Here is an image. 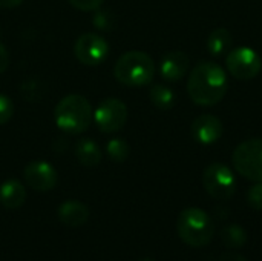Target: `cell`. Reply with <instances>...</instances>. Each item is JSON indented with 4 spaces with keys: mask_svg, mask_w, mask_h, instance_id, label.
Masks as SVG:
<instances>
[{
    "mask_svg": "<svg viewBox=\"0 0 262 261\" xmlns=\"http://www.w3.org/2000/svg\"><path fill=\"white\" fill-rule=\"evenodd\" d=\"M9 66V52L3 43H0V74H3Z\"/></svg>",
    "mask_w": 262,
    "mask_h": 261,
    "instance_id": "obj_24",
    "label": "cell"
},
{
    "mask_svg": "<svg viewBox=\"0 0 262 261\" xmlns=\"http://www.w3.org/2000/svg\"><path fill=\"white\" fill-rule=\"evenodd\" d=\"M232 34L226 28H216L207 38V49L212 55H223L232 48Z\"/></svg>",
    "mask_w": 262,
    "mask_h": 261,
    "instance_id": "obj_16",
    "label": "cell"
},
{
    "mask_svg": "<svg viewBox=\"0 0 262 261\" xmlns=\"http://www.w3.org/2000/svg\"><path fill=\"white\" fill-rule=\"evenodd\" d=\"M229 72L239 80H252L262 69V58L259 54L247 46L230 49L226 57Z\"/></svg>",
    "mask_w": 262,
    "mask_h": 261,
    "instance_id": "obj_7",
    "label": "cell"
},
{
    "mask_svg": "<svg viewBox=\"0 0 262 261\" xmlns=\"http://www.w3.org/2000/svg\"><path fill=\"white\" fill-rule=\"evenodd\" d=\"M129 152H130L129 145L124 140H121V138H112L106 145V154L115 163L126 162L127 157H129Z\"/></svg>",
    "mask_w": 262,
    "mask_h": 261,
    "instance_id": "obj_19",
    "label": "cell"
},
{
    "mask_svg": "<svg viewBox=\"0 0 262 261\" xmlns=\"http://www.w3.org/2000/svg\"><path fill=\"white\" fill-rule=\"evenodd\" d=\"M14 115V103L12 100L5 95V94H0V126L2 125H6Z\"/></svg>",
    "mask_w": 262,
    "mask_h": 261,
    "instance_id": "obj_20",
    "label": "cell"
},
{
    "mask_svg": "<svg viewBox=\"0 0 262 261\" xmlns=\"http://www.w3.org/2000/svg\"><path fill=\"white\" fill-rule=\"evenodd\" d=\"M236 172L250 180L262 182V138H250L236 146L232 155Z\"/></svg>",
    "mask_w": 262,
    "mask_h": 261,
    "instance_id": "obj_5",
    "label": "cell"
},
{
    "mask_svg": "<svg viewBox=\"0 0 262 261\" xmlns=\"http://www.w3.org/2000/svg\"><path fill=\"white\" fill-rule=\"evenodd\" d=\"M127 120V106L118 98H104L94 111V122L104 134H114L123 129Z\"/></svg>",
    "mask_w": 262,
    "mask_h": 261,
    "instance_id": "obj_8",
    "label": "cell"
},
{
    "mask_svg": "<svg viewBox=\"0 0 262 261\" xmlns=\"http://www.w3.org/2000/svg\"><path fill=\"white\" fill-rule=\"evenodd\" d=\"M177 232L187 246L204 248L215 235V223L206 211L200 208H186L178 215Z\"/></svg>",
    "mask_w": 262,
    "mask_h": 261,
    "instance_id": "obj_4",
    "label": "cell"
},
{
    "mask_svg": "<svg viewBox=\"0 0 262 261\" xmlns=\"http://www.w3.org/2000/svg\"><path fill=\"white\" fill-rule=\"evenodd\" d=\"M190 68V58L183 51H170L167 52L161 63H160V72L164 80L169 82H178L181 80Z\"/></svg>",
    "mask_w": 262,
    "mask_h": 261,
    "instance_id": "obj_12",
    "label": "cell"
},
{
    "mask_svg": "<svg viewBox=\"0 0 262 261\" xmlns=\"http://www.w3.org/2000/svg\"><path fill=\"white\" fill-rule=\"evenodd\" d=\"M218 261H247L241 254H236V252H226L220 257Z\"/></svg>",
    "mask_w": 262,
    "mask_h": 261,
    "instance_id": "obj_25",
    "label": "cell"
},
{
    "mask_svg": "<svg viewBox=\"0 0 262 261\" xmlns=\"http://www.w3.org/2000/svg\"><path fill=\"white\" fill-rule=\"evenodd\" d=\"M26 200V189L21 182L9 178L0 185V203L6 209H18Z\"/></svg>",
    "mask_w": 262,
    "mask_h": 261,
    "instance_id": "obj_14",
    "label": "cell"
},
{
    "mask_svg": "<svg viewBox=\"0 0 262 261\" xmlns=\"http://www.w3.org/2000/svg\"><path fill=\"white\" fill-rule=\"evenodd\" d=\"M92 23L100 31H109L114 25L112 15L107 11H100V9H95V14L92 17Z\"/></svg>",
    "mask_w": 262,
    "mask_h": 261,
    "instance_id": "obj_21",
    "label": "cell"
},
{
    "mask_svg": "<svg viewBox=\"0 0 262 261\" xmlns=\"http://www.w3.org/2000/svg\"><path fill=\"white\" fill-rule=\"evenodd\" d=\"M247 232L239 225H227L221 229V242L230 249H239L247 243Z\"/></svg>",
    "mask_w": 262,
    "mask_h": 261,
    "instance_id": "obj_17",
    "label": "cell"
},
{
    "mask_svg": "<svg viewBox=\"0 0 262 261\" xmlns=\"http://www.w3.org/2000/svg\"><path fill=\"white\" fill-rule=\"evenodd\" d=\"M58 220L68 228H80L89 218V208L78 200H68L58 206Z\"/></svg>",
    "mask_w": 262,
    "mask_h": 261,
    "instance_id": "obj_13",
    "label": "cell"
},
{
    "mask_svg": "<svg viewBox=\"0 0 262 261\" xmlns=\"http://www.w3.org/2000/svg\"><path fill=\"white\" fill-rule=\"evenodd\" d=\"M74 152H75L77 160L83 166H88V168L97 166L101 162V158H103L100 146L94 140H91V138H78L77 143H75Z\"/></svg>",
    "mask_w": 262,
    "mask_h": 261,
    "instance_id": "obj_15",
    "label": "cell"
},
{
    "mask_svg": "<svg viewBox=\"0 0 262 261\" xmlns=\"http://www.w3.org/2000/svg\"><path fill=\"white\" fill-rule=\"evenodd\" d=\"M203 185L207 194L215 200H230L236 192V178L232 169L223 163H212L203 172Z\"/></svg>",
    "mask_w": 262,
    "mask_h": 261,
    "instance_id": "obj_6",
    "label": "cell"
},
{
    "mask_svg": "<svg viewBox=\"0 0 262 261\" xmlns=\"http://www.w3.org/2000/svg\"><path fill=\"white\" fill-rule=\"evenodd\" d=\"M143 261H152V260H143Z\"/></svg>",
    "mask_w": 262,
    "mask_h": 261,
    "instance_id": "obj_27",
    "label": "cell"
},
{
    "mask_svg": "<svg viewBox=\"0 0 262 261\" xmlns=\"http://www.w3.org/2000/svg\"><path fill=\"white\" fill-rule=\"evenodd\" d=\"M229 89L226 71L215 62H200L189 75L187 92L193 103L200 106H213L220 103Z\"/></svg>",
    "mask_w": 262,
    "mask_h": 261,
    "instance_id": "obj_1",
    "label": "cell"
},
{
    "mask_svg": "<svg viewBox=\"0 0 262 261\" xmlns=\"http://www.w3.org/2000/svg\"><path fill=\"white\" fill-rule=\"evenodd\" d=\"M54 118L64 134H83L94 120V109L89 100L80 94H69L63 97L54 109Z\"/></svg>",
    "mask_w": 262,
    "mask_h": 261,
    "instance_id": "obj_2",
    "label": "cell"
},
{
    "mask_svg": "<svg viewBox=\"0 0 262 261\" xmlns=\"http://www.w3.org/2000/svg\"><path fill=\"white\" fill-rule=\"evenodd\" d=\"M223 131H224L223 122L216 115H212V114L198 115L193 120L192 126H190L192 137L200 145H213V143H216L221 138Z\"/></svg>",
    "mask_w": 262,
    "mask_h": 261,
    "instance_id": "obj_11",
    "label": "cell"
},
{
    "mask_svg": "<svg viewBox=\"0 0 262 261\" xmlns=\"http://www.w3.org/2000/svg\"><path fill=\"white\" fill-rule=\"evenodd\" d=\"M23 178L28 186L38 192H48L57 186L58 174L52 165L45 160L31 162L23 169Z\"/></svg>",
    "mask_w": 262,
    "mask_h": 261,
    "instance_id": "obj_10",
    "label": "cell"
},
{
    "mask_svg": "<svg viewBox=\"0 0 262 261\" xmlns=\"http://www.w3.org/2000/svg\"><path fill=\"white\" fill-rule=\"evenodd\" d=\"M78 11H95L101 6L104 0H68Z\"/></svg>",
    "mask_w": 262,
    "mask_h": 261,
    "instance_id": "obj_23",
    "label": "cell"
},
{
    "mask_svg": "<svg viewBox=\"0 0 262 261\" xmlns=\"http://www.w3.org/2000/svg\"><path fill=\"white\" fill-rule=\"evenodd\" d=\"M149 97L154 106L161 111H167L175 105V94L166 85H154L149 91Z\"/></svg>",
    "mask_w": 262,
    "mask_h": 261,
    "instance_id": "obj_18",
    "label": "cell"
},
{
    "mask_svg": "<svg viewBox=\"0 0 262 261\" xmlns=\"http://www.w3.org/2000/svg\"><path fill=\"white\" fill-rule=\"evenodd\" d=\"M114 75L118 83L129 88L149 85L155 77V63L143 51H127L118 57L114 66Z\"/></svg>",
    "mask_w": 262,
    "mask_h": 261,
    "instance_id": "obj_3",
    "label": "cell"
},
{
    "mask_svg": "<svg viewBox=\"0 0 262 261\" xmlns=\"http://www.w3.org/2000/svg\"><path fill=\"white\" fill-rule=\"evenodd\" d=\"M21 3H23V0H0V8L11 9V8H15Z\"/></svg>",
    "mask_w": 262,
    "mask_h": 261,
    "instance_id": "obj_26",
    "label": "cell"
},
{
    "mask_svg": "<svg viewBox=\"0 0 262 261\" xmlns=\"http://www.w3.org/2000/svg\"><path fill=\"white\" fill-rule=\"evenodd\" d=\"M247 202L249 205L256 209L262 211V182H258L255 186H252L247 192Z\"/></svg>",
    "mask_w": 262,
    "mask_h": 261,
    "instance_id": "obj_22",
    "label": "cell"
},
{
    "mask_svg": "<svg viewBox=\"0 0 262 261\" xmlns=\"http://www.w3.org/2000/svg\"><path fill=\"white\" fill-rule=\"evenodd\" d=\"M74 55L83 65H101L109 55V43L104 37L95 32L81 34L74 43Z\"/></svg>",
    "mask_w": 262,
    "mask_h": 261,
    "instance_id": "obj_9",
    "label": "cell"
}]
</instances>
